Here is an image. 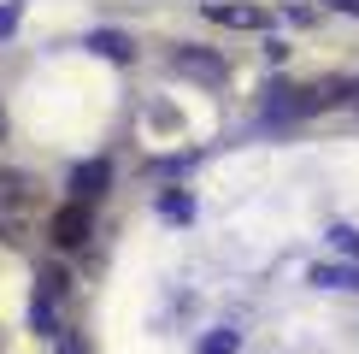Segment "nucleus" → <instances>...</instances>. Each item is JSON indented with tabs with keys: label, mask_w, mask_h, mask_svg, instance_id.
Returning a JSON list of instances; mask_svg holds the SVG:
<instances>
[{
	"label": "nucleus",
	"mask_w": 359,
	"mask_h": 354,
	"mask_svg": "<svg viewBox=\"0 0 359 354\" xmlns=\"http://www.w3.org/2000/svg\"><path fill=\"white\" fill-rule=\"evenodd\" d=\"M36 206H41V189L24 171H0V242H18Z\"/></svg>",
	"instance_id": "obj_1"
},
{
	"label": "nucleus",
	"mask_w": 359,
	"mask_h": 354,
	"mask_svg": "<svg viewBox=\"0 0 359 354\" xmlns=\"http://www.w3.org/2000/svg\"><path fill=\"white\" fill-rule=\"evenodd\" d=\"M48 236H53V248H65V254H71V248H83L88 236H95V206H88V201H65L53 213Z\"/></svg>",
	"instance_id": "obj_2"
},
{
	"label": "nucleus",
	"mask_w": 359,
	"mask_h": 354,
	"mask_svg": "<svg viewBox=\"0 0 359 354\" xmlns=\"http://www.w3.org/2000/svg\"><path fill=\"white\" fill-rule=\"evenodd\" d=\"M171 65L183 71V77H194V83H224V77H230V65H224L218 53L194 48V41H177V48H171Z\"/></svg>",
	"instance_id": "obj_3"
},
{
	"label": "nucleus",
	"mask_w": 359,
	"mask_h": 354,
	"mask_svg": "<svg viewBox=\"0 0 359 354\" xmlns=\"http://www.w3.org/2000/svg\"><path fill=\"white\" fill-rule=\"evenodd\" d=\"M107 183H112V159H83V166L71 171V201L95 206L100 195H107Z\"/></svg>",
	"instance_id": "obj_4"
},
{
	"label": "nucleus",
	"mask_w": 359,
	"mask_h": 354,
	"mask_svg": "<svg viewBox=\"0 0 359 354\" xmlns=\"http://www.w3.org/2000/svg\"><path fill=\"white\" fill-rule=\"evenodd\" d=\"M206 18L224 24V29H265V24H271V12H265V6H242V0H212Z\"/></svg>",
	"instance_id": "obj_5"
},
{
	"label": "nucleus",
	"mask_w": 359,
	"mask_h": 354,
	"mask_svg": "<svg viewBox=\"0 0 359 354\" xmlns=\"http://www.w3.org/2000/svg\"><path fill=\"white\" fill-rule=\"evenodd\" d=\"M88 48H95V53H107V59H130V41H124V36H95Z\"/></svg>",
	"instance_id": "obj_6"
},
{
	"label": "nucleus",
	"mask_w": 359,
	"mask_h": 354,
	"mask_svg": "<svg viewBox=\"0 0 359 354\" xmlns=\"http://www.w3.org/2000/svg\"><path fill=\"white\" fill-rule=\"evenodd\" d=\"M12 18H18V0H12V6H0V36L12 29Z\"/></svg>",
	"instance_id": "obj_7"
},
{
	"label": "nucleus",
	"mask_w": 359,
	"mask_h": 354,
	"mask_svg": "<svg viewBox=\"0 0 359 354\" xmlns=\"http://www.w3.org/2000/svg\"><path fill=\"white\" fill-rule=\"evenodd\" d=\"M330 6H336V12H353V18H359V0H330Z\"/></svg>",
	"instance_id": "obj_8"
},
{
	"label": "nucleus",
	"mask_w": 359,
	"mask_h": 354,
	"mask_svg": "<svg viewBox=\"0 0 359 354\" xmlns=\"http://www.w3.org/2000/svg\"><path fill=\"white\" fill-rule=\"evenodd\" d=\"M0 136H6V112H0Z\"/></svg>",
	"instance_id": "obj_9"
}]
</instances>
